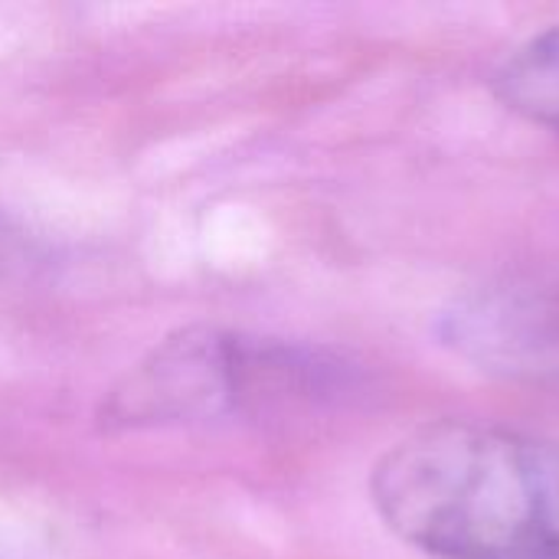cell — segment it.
I'll return each instance as SVG.
<instances>
[{"instance_id": "cell-1", "label": "cell", "mask_w": 559, "mask_h": 559, "mask_svg": "<svg viewBox=\"0 0 559 559\" xmlns=\"http://www.w3.org/2000/svg\"><path fill=\"white\" fill-rule=\"evenodd\" d=\"M383 527L432 559H559V442L442 419L370 472Z\"/></svg>"}, {"instance_id": "cell-4", "label": "cell", "mask_w": 559, "mask_h": 559, "mask_svg": "<svg viewBox=\"0 0 559 559\" xmlns=\"http://www.w3.org/2000/svg\"><path fill=\"white\" fill-rule=\"evenodd\" d=\"M491 85L508 111L559 131V23L524 39L498 66Z\"/></svg>"}, {"instance_id": "cell-2", "label": "cell", "mask_w": 559, "mask_h": 559, "mask_svg": "<svg viewBox=\"0 0 559 559\" xmlns=\"http://www.w3.org/2000/svg\"><path fill=\"white\" fill-rule=\"evenodd\" d=\"M360 390V370L318 344L187 324L160 337L105 393L98 429L164 432L262 423L334 409Z\"/></svg>"}, {"instance_id": "cell-3", "label": "cell", "mask_w": 559, "mask_h": 559, "mask_svg": "<svg viewBox=\"0 0 559 559\" xmlns=\"http://www.w3.org/2000/svg\"><path fill=\"white\" fill-rule=\"evenodd\" d=\"M436 337L455 357L491 373L559 370V292L504 285L462 295L439 311Z\"/></svg>"}]
</instances>
